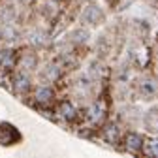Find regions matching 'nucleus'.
Listing matches in <instances>:
<instances>
[{
	"mask_svg": "<svg viewBox=\"0 0 158 158\" xmlns=\"http://www.w3.org/2000/svg\"><path fill=\"white\" fill-rule=\"evenodd\" d=\"M100 17H102V11L98 10L96 6L89 8V10L85 11V15H83V19H85V21H90L92 25H96V21H98V19H100Z\"/></svg>",
	"mask_w": 158,
	"mask_h": 158,
	"instance_id": "f257e3e1",
	"label": "nucleus"
},
{
	"mask_svg": "<svg viewBox=\"0 0 158 158\" xmlns=\"http://www.w3.org/2000/svg\"><path fill=\"white\" fill-rule=\"evenodd\" d=\"M36 98L40 102H49L51 98H53V90L49 89V87H38V90H36Z\"/></svg>",
	"mask_w": 158,
	"mask_h": 158,
	"instance_id": "f03ea898",
	"label": "nucleus"
},
{
	"mask_svg": "<svg viewBox=\"0 0 158 158\" xmlns=\"http://www.w3.org/2000/svg\"><path fill=\"white\" fill-rule=\"evenodd\" d=\"M15 19V10L13 8H10V6H6V8H2V11H0V21H2L4 25H8V23H11Z\"/></svg>",
	"mask_w": 158,
	"mask_h": 158,
	"instance_id": "7ed1b4c3",
	"label": "nucleus"
},
{
	"mask_svg": "<svg viewBox=\"0 0 158 158\" xmlns=\"http://www.w3.org/2000/svg\"><path fill=\"white\" fill-rule=\"evenodd\" d=\"M0 34H2V38L8 40V42H13V40H17V30H15L13 27H10V23L2 28V32H0Z\"/></svg>",
	"mask_w": 158,
	"mask_h": 158,
	"instance_id": "20e7f679",
	"label": "nucleus"
},
{
	"mask_svg": "<svg viewBox=\"0 0 158 158\" xmlns=\"http://www.w3.org/2000/svg\"><path fill=\"white\" fill-rule=\"evenodd\" d=\"M0 62H2V66L10 68L13 64V53L11 51H0Z\"/></svg>",
	"mask_w": 158,
	"mask_h": 158,
	"instance_id": "39448f33",
	"label": "nucleus"
},
{
	"mask_svg": "<svg viewBox=\"0 0 158 158\" xmlns=\"http://www.w3.org/2000/svg\"><path fill=\"white\" fill-rule=\"evenodd\" d=\"M15 83H17V85H15V89H17V90H25V89L28 87V77L21 73V75H17Z\"/></svg>",
	"mask_w": 158,
	"mask_h": 158,
	"instance_id": "423d86ee",
	"label": "nucleus"
},
{
	"mask_svg": "<svg viewBox=\"0 0 158 158\" xmlns=\"http://www.w3.org/2000/svg\"><path fill=\"white\" fill-rule=\"evenodd\" d=\"M60 113H62V117L72 118V117H73V113H75V109L72 107V104H62V106H60Z\"/></svg>",
	"mask_w": 158,
	"mask_h": 158,
	"instance_id": "0eeeda50",
	"label": "nucleus"
},
{
	"mask_svg": "<svg viewBox=\"0 0 158 158\" xmlns=\"http://www.w3.org/2000/svg\"><path fill=\"white\" fill-rule=\"evenodd\" d=\"M34 64H36V58H34V56H28V55H27V56L23 58V62H21V68H23V70H30V68H32Z\"/></svg>",
	"mask_w": 158,
	"mask_h": 158,
	"instance_id": "6e6552de",
	"label": "nucleus"
},
{
	"mask_svg": "<svg viewBox=\"0 0 158 158\" xmlns=\"http://www.w3.org/2000/svg\"><path fill=\"white\" fill-rule=\"evenodd\" d=\"M19 2H23V4H28V2H30V0H19Z\"/></svg>",
	"mask_w": 158,
	"mask_h": 158,
	"instance_id": "1a4fd4ad",
	"label": "nucleus"
}]
</instances>
